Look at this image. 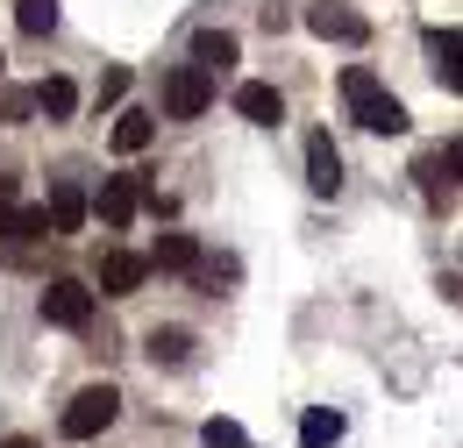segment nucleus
<instances>
[{
    "instance_id": "nucleus-1",
    "label": "nucleus",
    "mask_w": 463,
    "mask_h": 448,
    "mask_svg": "<svg viewBox=\"0 0 463 448\" xmlns=\"http://www.w3.org/2000/svg\"><path fill=\"white\" fill-rule=\"evenodd\" d=\"M343 100H349V114H356V128H371V135H406V107L378 86V71L349 64L343 71Z\"/></svg>"
},
{
    "instance_id": "nucleus-2",
    "label": "nucleus",
    "mask_w": 463,
    "mask_h": 448,
    "mask_svg": "<svg viewBox=\"0 0 463 448\" xmlns=\"http://www.w3.org/2000/svg\"><path fill=\"white\" fill-rule=\"evenodd\" d=\"M115 420H121V392L115 385H86V392H71V406L58 413L64 442H100Z\"/></svg>"
},
{
    "instance_id": "nucleus-3",
    "label": "nucleus",
    "mask_w": 463,
    "mask_h": 448,
    "mask_svg": "<svg viewBox=\"0 0 463 448\" xmlns=\"http://www.w3.org/2000/svg\"><path fill=\"white\" fill-rule=\"evenodd\" d=\"M93 306H100V292H86L79 278H51V285H43V321L64 328V335L93 328Z\"/></svg>"
},
{
    "instance_id": "nucleus-4",
    "label": "nucleus",
    "mask_w": 463,
    "mask_h": 448,
    "mask_svg": "<svg viewBox=\"0 0 463 448\" xmlns=\"http://www.w3.org/2000/svg\"><path fill=\"white\" fill-rule=\"evenodd\" d=\"M207 107H214V79H207L200 64H172V71H165V114H172V121H200Z\"/></svg>"
},
{
    "instance_id": "nucleus-5",
    "label": "nucleus",
    "mask_w": 463,
    "mask_h": 448,
    "mask_svg": "<svg viewBox=\"0 0 463 448\" xmlns=\"http://www.w3.org/2000/svg\"><path fill=\"white\" fill-rule=\"evenodd\" d=\"M143 200H150L143 178H100V200H86V214H100L108 228H128L143 214Z\"/></svg>"
},
{
    "instance_id": "nucleus-6",
    "label": "nucleus",
    "mask_w": 463,
    "mask_h": 448,
    "mask_svg": "<svg viewBox=\"0 0 463 448\" xmlns=\"http://www.w3.org/2000/svg\"><path fill=\"white\" fill-rule=\"evenodd\" d=\"M307 29H314L321 43H343V51H364V43H371V22H364L356 7H328V0L307 7Z\"/></svg>"
},
{
    "instance_id": "nucleus-7",
    "label": "nucleus",
    "mask_w": 463,
    "mask_h": 448,
    "mask_svg": "<svg viewBox=\"0 0 463 448\" xmlns=\"http://www.w3.org/2000/svg\"><path fill=\"white\" fill-rule=\"evenodd\" d=\"M307 185H314L321 200H335V192H343V150L328 143V128H314V135H307Z\"/></svg>"
},
{
    "instance_id": "nucleus-8",
    "label": "nucleus",
    "mask_w": 463,
    "mask_h": 448,
    "mask_svg": "<svg viewBox=\"0 0 463 448\" xmlns=\"http://www.w3.org/2000/svg\"><path fill=\"white\" fill-rule=\"evenodd\" d=\"M143 278H150V257H136V249H108L100 257V292L108 299H128Z\"/></svg>"
},
{
    "instance_id": "nucleus-9",
    "label": "nucleus",
    "mask_w": 463,
    "mask_h": 448,
    "mask_svg": "<svg viewBox=\"0 0 463 448\" xmlns=\"http://www.w3.org/2000/svg\"><path fill=\"white\" fill-rule=\"evenodd\" d=\"M235 114L257 121V128H279V121H286V93L264 86V79H250V86H235Z\"/></svg>"
},
{
    "instance_id": "nucleus-10",
    "label": "nucleus",
    "mask_w": 463,
    "mask_h": 448,
    "mask_svg": "<svg viewBox=\"0 0 463 448\" xmlns=\"http://www.w3.org/2000/svg\"><path fill=\"white\" fill-rule=\"evenodd\" d=\"M43 214H51V235H79V228H86V185H79V178H58Z\"/></svg>"
},
{
    "instance_id": "nucleus-11",
    "label": "nucleus",
    "mask_w": 463,
    "mask_h": 448,
    "mask_svg": "<svg viewBox=\"0 0 463 448\" xmlns=\"http://www.w3.org/2000/svg\"><path fill=\"white\" fill-rule=\"evenodd\" d=\"M150 271L193 278V271H200V242H193V235H178V228H165V235H157V249H150Z\"/></svg>"
},
{
    "instance_id": "nucleus-12",
    "label": "nucleus",
    "mask_w": 463,
    "mask_h": 448,
    "mask_svg": "<svg viewBox=\"0 0 463 448\" xmlns=\"http://www.w3.org/2000/svg\"><path fill=\"white\" fill-rule=\"evenodd\" d=\"M150 135H157V114H150V107H128L115 121L108 143H115V157H136V150H150Z\"/></svg>"
},
{
    "instance_id": "nucleus-13",
    "label": "nucleus",
    "mask_w": 463,
    "mask_h": 448,
    "mask_svg": "<svg viewBox=\"0 0 463 448\" xmlns=\"http://www.w3.org/2000/svg\"><path fill=\"white\" fill-rule=\"evenodd\" d=\"M193 64H200L207 79H222V71L235 64V36L229 29H200V36H193Z\"/></svg>"
},
{
    "instance_id": "nucleus-14",
    "label": "nucleus",
    "mask_w": 463,
    "mask_h": 448,
    "mask_svg": "<svg viewBox=\"0 0 463 448\" xmlns=\"http://www.w3.org/2000/svg\"><path fill=\"white\" fill-rule=\"evenodd\" d=\"M143 356H150V363H165V370H185V363H193V335H185V328H150Z\"/></svg>"
},
{
    "instance_id": "nucleus-15",
    "label": "nucleus",
    "mask_w": 463,
    "mask_h": 448,
    "mask_svg": "<svg viewBox=\"0 0 463 448\" xmlns=\"http://www.w3.org/2000/svg\"><path fill=\"white\" fill-rule=\"evenodd\" d=\"M428 57H435L442 86L457 93V86H463V64H457V57H463V36H457V29H428Z\"/></svg>"
},
{
    "instance_id": "nucleus-16",
    "label": "nucleus",
    "mask_w": 463,
    "mask_h": 448,
    "mask_svg": "<svg viewBox=\"0 0 463 448\" xmlns=\"http://www.w3.org/2000/svg\"><path fill=\"white\" fill-rule=\"evenodd\" d=\"M0 235H7V242H43V235H51V214H43V207H22V200H14V207L0 214Z\"/></svg>"
},
{
    "instance_id": "nucleus-17",
    "label": "nucleus",
    "mask_w": 463,
    "mask_h": 448,
    "mask_svg": "<svg viewBox=\"0 0 463 448\" xmlns=\"http://www.w3.org/2000/svg\"><path fill=\"white\" fill-rule=\"evenodd\" d=\"M36 107H43V121H71V114H79V86H71V79H43V86H36Z\"/></svg>"
},
{
    "instance_id": "nucleus-18",
    "label": "nucleus",
    "mask_w": 463,
    "mask_h": 448,
    "mask_svg": "<svg viewBox=\"0 0 463 448\" xmlns=\"http://www.w3.org/2000/svg\"><path fill=\"white\" fill-rule=\"evenodd\" d=\"M457 157H463V143L449 135L442 150H428V157H420V171H413V178H420L428 192H449V171H457Z\"/></svg>"
},
{
    "instance_id": "nucleus-19",
    "label": "nucleus",
    "mask_w": 463,
    "mask_h": 448,
    "mask_svg": "<svg viewBox=\"0 0 463 448\" xmlns=\"http://www.w3.org/2000/svg\"><path fill=\"white\" fill-rule=\"evenodd\" d=\"M335 442H343V413L314 406V413L299 420V448H335Z\"/></svg>"
},
{
    "instance_id": "nucleus-20",
    "label": "nucleus",
    "mask_w": 463,
    "mask_h": 448,
    "mask_svg": "<svg viewBox=\"0 0 463 448\" xmlns=\"http://www.w3.org/2000/svg\"><path fill=\"white\" fill-rule=\"evenodd\" d=\"M14 29L22 36H51L58 29V0H14Z\"/></svg>"
},
{
    "instance_id": "nucleus-21",
    "label": "nucleus",
    "mask_w": 463,
    "mask_h": 448,
    "mask_svg": "<svg viewBox=\"0 0 463 448\" xmlns=\"http://www.w3.org/2000/svg\"><path fill=\"white\" fill-rule=\"evenodd\" d=\"M200 448H250V434H242V420H207Z\"/></svg>"
},
{
    "instance_id": "nucleus-22",
    "label": "nucleus",
    "mask_w": 463,
    "mask_h": 448,
    "mask_svg": "<svg viewBox=\"0 0 463 448\" xmlns=\"http://www.w3.org/2000/svg\"><path fill=\"white\" fill-rule=\"evenodd\" d=\"M29 114H36V93H14V86L0 93V121H29Z\"/></svg>"
},
{
    "instance_id": "nucleus-23",
    "label": "nucleus",
    "mask_w": 463,
    "mask_h": 448,
    "mask_svg": "<svg viewBox=\"0 0 463 448\" xmlns=\"http://www.w3.org/2000/svg\"><path fill=\"white\" fill-rule=\"evenodd\" d=\"M121 93H128V64H115V71L100 79V107H121Z\"/></svg>"
},
{
    "instance_id": "nucleus-24",
    "label": "nucleus",
    "mask_w": 463,
    "mask_h": 448,
    "mask_svg": "<svg viewBox=\"0 0 463 448\" xmlns=\"http://www.w3.org/2000/svg\"><path fill=\"white\" fill-rule=\"evenodd\" d=\"M0 448H43V442H36V434H7Z\"/></svg>"
},
{
    "instance_id": "nucleus-25",
    "label": "nucleus",
    "mask_w": 463,
    "mask_h": 448,
    "mask_svg": "<svg viewBox=\"0 0 463 448\" xmlns=\"http://www.w3.org/2000/svg\"><path fill=\"white\" fill-rule=\"evenodd\" d=\"M7 207H14V178H0V214H7Z\"/></svg>"
}]
</instances>
